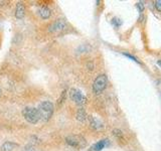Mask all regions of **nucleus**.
I'll list each match as a JSON object with an SVG mask.
<instances>
[{"mask_svg":"<svg viewBox=\"0 0 161 151\" xmlns=\"http://www.w3.org/2000/svg\"><path fill=\"white\" fill-rule=\"evenodd\" d=\"M53 109L55 108H53V104L52 102L49 101L41 102L37 108L38 113H39V116H40V120L44 121V122L48 121L53 114Z\"/></svg>","mask_w":161,"mask_h":151,"instance_id":"1","label":"nucleus"},{"mask_svg":"<svg viewBox=\"0 0 161 151\" xmlns=\"http://www.w3.org/2000/svg\"><path fill=\"white\" fill-rule=\"evenodd\" d=\"M22 115H23L24 119L30 124H36L40 120V116L39 113H38L37 108L25 107L22 110Z\"/></svg>","mask_w":161,"mask_h":151,"instance_id":"2","label":"nucleus"},{"mask_svg":"<svg viewBox=\"0 0 161 151\" xmlns=\"http://www.w3.org/2000/svg\"><path fill=\"white\" fill-rule=\"evenodd\" d=\"M107 84H108V79H107L106 75H100L96 78L93 84V91L95 94H101L103 91L106 89Z\"/></svg>","mask_w":161,"mask_h":151,"instance_id":"3","label":"nucleus"},{"mask_svg":"<svg viewBox=\"0 0 161 151\" xmlns=\"http://www.w3.org/2000/svg\"><path fill=\"white\" fill-rule=\"evenodd\" d=\"M66 141L68 145H71L72 147H76V148H84L87 144L86 139L80 135L68 136V137L66 138Z\"/></svg>","mask_w":161,"mask_h":151,"instance_id":"4","label":"nucleus"},{"mask_svg":"<svg viewBox=\"0 0 161 151\" xmlns=\"http://www.w3.org/2000/svg\"><path fill=\"white\" fill-rule=\"evenodd\" d=\"M68 95H70L71 100L74 102L75 104L79 105V106H83L86 104L87 102V98L83 95V93L80 92V90L76 89H71L70 92H68Z\"/></svg>","mask_w":161,"mask_h":151,"instance_id":"5","label":"nucleus"},{"mask_svg":"<svg viewBox=\"0 0 161 151\" xmlns=\"http://www.w3.org/2000/svg\"><path fill=\"white\" fill-rule=\"evenodd\" d=\"M66 27V21L63 19H57L52 25H49L48 30L49 32H60Z\"/></svg>","mask_w":161,"mask_h":151,"instance_id":"6","label":"nucleus"},{"mask_svg":"<svg viewBox=\"0 0 161 151\" xmlns=\"http://www.w3.org/2000/svg\"><path fill=\"white\" fill-rule=\"evenodd\" d=\"M108 145H109L108 139H103V140H100L99 142L95 143V144L91 147V151H101L102 149H104L105 147Z\"/></svg>","mask_w":161,"mask_h":151,"instance_id":"7","label":"nucleus"},{"mask_svg":"<svg viewBox=\"0 0 161 151\" xmlns=\"http://www.w3.org/2000/svg\"><path fill=\"white\" fill-rule=\"evenodd\" d=\"M24 13H25L24 5L22 4L21 2H18L16 6V10H15V16H16V18H18V19H21V18L24 16Z\"/></svg>","mask_w":161,"mask_h":151,"instance_id":"8","label":"nucleus"},{"mask_svg":"<svg viewBox=\"0 0 161 151\" xmlns=\"http://www.w3.org/2000/svg\"><path fill=\"white\" fill-rule=\"evenodd\" d=\"M38 13H39L41 18H43V19H47V18L51 17V14H52L51 10H49V8L47 6L40 7L39 10H38Z\"/></svg>","mask_w":161,"mask_h":151,"instance_id":"9","label":"nucleus"},{"mask_svg":"<svg viewBox=\"0 0 161 151\" xmlns=\"http://www.w3.org/2000/svg\"><path fill=\"white\" fill-rule=\"evenodd\" d=\"M89 120H90L91 126L93 127L94 129L99 130V129H101V128H103V123L100 120H98L97 118H95V117H90Z\"/></svg>","mask_w":161,"mask_h":151,"instance_id":"10","label":"nucleus"},{"mask_svg":"<svg viewBox=\"0 0 161 151\" xmlns=\"http://www.w3.org/2000/svg\"><path fill=\"white\" fill-rule=\"evenodd\" d=\"M76 119H78L80 122H85V121L88 119L87 113L83 108L79 109L78 112H76Z\"/></svg>","mask_w":161,"mask_h":151,"instance_id":"11","label":"nucleus"},{"mask_svg":"<svg viewBox=\"0 0 161 151\" xmlns=\"http://www.w3.org/2000/svg\"><path fill=\"white\" fill-rule=\"evenodd\" d=\"M16 146H17L16 143L5 142L4 144H3V145L1 146V151H12Z\"/></svg>","mask_w":161,"mask_h":151,"instance_id":"12","label":"nucleus"},{"mask_svg":"<svg viewBox=\"0 0 161 151\" xmlns=\"http://www.w3.org/2000/svg\"><path fill=\"white\" fill-rule=\"evenodd\" d=\"M123 55H124L125 56H127V58H129L130 59H132L133 62H135V63H140V60L138 59H136L135 56H133V55H129V54H127V52H123Z\"/></svg>","mask_w":161,"mask_h":151,"instance_id":"13","label":"nucleus"},{"mask_svg":"<svg viewBox=\"0 0 161 151\" xmlns=\"http://www.w3.org/2000/svg\"><path fill=\"white\" fill-rule=\"evenodd\" d=\"M112 24H114L116 27H119V26L122 24V21L120 19H118V18H113V19H112Z\"/></svg>","mask_w":161,"mask_h":151,"instance_id":"14","label":"nucleus"},{"mask_svg":"<svg viewBox=\"0 0 161 151\" xmlns=\"http://www.w3.org/2000/svg\"><path fill=\"white\" fill-rule=\"evenodd\" d=\"M23 151H40V150L36 149L35 147L32 146V145H27V146H25V148H24Z\"/></svg>","mask_w":161,"mask_h":151,"instance_id":"15","label":"nucleus"},{"mask_svg":"<svg viewBox=\"0 0 161 151\" xmlns=\"http://www.w3.org/2000/svg\"><path fill=\"white\" fill-rule=\"evenodd\" d=\"M155 7L158 11H161V1H155Z\"/></svg>","mask_w":161,"mask_h":151,"instance_id":"16","label":"nucleus"},{"mask_svg":"<svg viewBox=\"0 0 161 151\" xmlns=\"http://www.w3.org/2000/svg\"><path fill=\"white\" fill-rule=\"evenodd\" d=\"M157 63H158V66L161 67V60H158V62H157Z\"/></svg>","mask_w":161,"mask_h":151,"instance_id":"17","label":"nucleus"},{"mask_svg":"<svg viewBox=\"0 0 161 151\" xmlns=\"http://www.w3.org/2000/svg\"><path fill=\"white\" fill-rule=\"evenodd\" d=\"M0 95H1V90H0Z\"/></svg>","mask_w":161,"mask_h":151,"instance_id":"18","label":"nucleus"}]
</instances>
